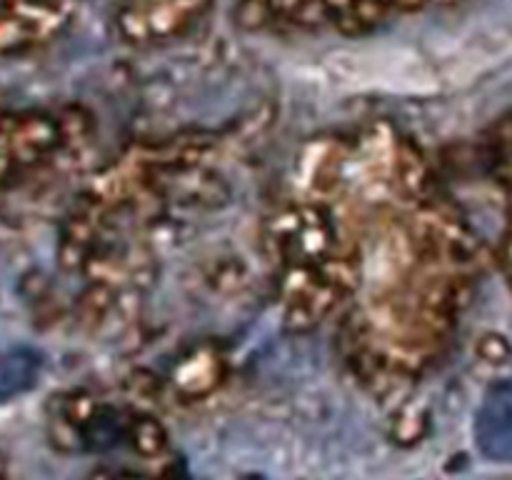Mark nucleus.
<instances>
[{
  "instance_id": "obj_1",
  "label": "nucleus",
  "mask_w": 512,
  "mask_h": 480,
  "mask_svg": "<svg viewBox=\"0 0 512 480\" xmlns=\"http://www.w3.org/2000/svg\"><path fill=\"white\" fill-rule=\"evenodd\" d=\"M263 248L285 328L333 323L340 363L378 398L440 363L483 268L468 215L388 123L310 140Z\"/></svg>"
},
{
  "instance_id": "obj_2",
  "label": "nucleus",
  "mask_w": 512,
  "mask_h": 480,
  "mask_svg": "<svg viewBox=\"0 0 512 480\" xmlns=\"http://www.w3.org/2000/svg\"><path fill=\"white\" fill-rule=\"evenodd\" d=\"M275 23L320 33H365L408 13L455 0H253Z\"/></svg>"
},
{
  "instance_id": "obj_3",
  "label": "nucleus",
  "mask_w": 512,
  "mask_h": 480,
  "mask_svg": "<svg viewBox=\"0 0 512 480\" xmlns=\"http://www.w3.org/2000/svg\"><path fill=\"white\" fill-rule=\"evenodd\" d=\"M68 145V125L55 115L0 103V203L23 180L53 163Z\"/></svg>"
},
{
  "instance_id": "obj_4",
  "label": "nucleus",
  "mask_w": 512,
  "mask_h": 480,
  "mask_svg": "<svg viewBox=\"0 0 512 480\" xmlns=\"http://www.w3.org/2000/svg\"><path fill=\"white\" fill-rule=\"evenodd\" d=\"M475 438L490 460L512 463V383H500L485 395L475 420Z\"/></svg>"
},
{
  "instance_id": "obj_5",
  "label": "nucleus",
  "mask_w": 512,
  "mask_h": 480,
  "mask_svg": "<svg viewBox=\"0 0 512 480\" xmlns=\"http://www.w3.org/2000/svg\"><path fill=\"white\" fill-rule=\"evenodd\" d=\"M38 375V360L25 350H10L0 353V400L20 395L35 383Z\"/></svg>"
}]
</instances>
